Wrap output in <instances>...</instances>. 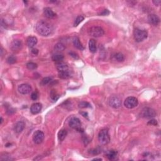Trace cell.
Wrapping results in <instances>:
<instances>
[{
  "label": "cell",
  "instance_id": "41",
  "mask_svg": "<svg viewBox=\"0 0 161 161\" xmlns=\"http://www.w3.org/2000/svg\"><path fill=\"white\" fill-rule=\"evenodd\" d=\"M80 113L81 114V115H83L84 117H86V118L88 117V114L86 112H80Z\"/></svg>",
  "mask_w": 161,
  "mask_h": 161
},
{
  "label": "cell",
  "instance_id": "33",
  "mask_svg": "<svg viewBox=\"0 0 161 161\" xmlns=\"http://www.w3.org/2000/svg\"><path fill=\"white\" fill-rule=\"evenodd\" d=\"M0 160L2 161H10L13 160V159H12V157L9 155H4L1 156V158H0Z\"/></svg>",
  "mask_w": 161,
  "mask_h": 161
},
{
  "label": "cell",
  "instance_id": "19",
  "mask_svg": "<svg viewBox=\"0 0 161 161\" xmlns=\"http://www.w3.org/2000/svg\"><path fill=\"white\" fill-rule=\"evenodd\" d=\"M72 42H73V44L75 47L77 48V49L79 50H80V51H83L84 49L83 46L82 45V43H80L79 38L78 37H74L73 38Z\"/></svg>",
  "mask_w": 161,
  "mask_h": 161
},
{
  "label": "cell",
  "instance_id": "37",
  "mask_svg": "<svg viewBox=\"0 0 161 161\" xmlns=\"http://www.w3.org/2000/svg\"><path fill=\"white\" fill-rule=\"evenodd\" d=\"M69 55H70L71 57H73L74 59H79L78 55L76 53L73 52H69Z\"/></svg>",
  "mask_w": 161,
  "mask_h": 161
},
{
  "label": "cell",
  "instance_id": "18",
  "mask_svg": "<svg viewBox=\"0 0 161 161\" xmlns=\"http://www.w3.org/2000/svg\"><path fill=\"white\" fill-rule=\"evenodd\" d=\"M56 69H57L58 72H62L69 70V67L67 64L64 63V62H59L56 64Z\"/></svg>",
  "mask_w": 161,
  "mask_h": 161
},
{
  "label": "cell",
  "instance_id": "21",
  "mask_svg": "<svg viewBox=\"0 0 161 161\" xmlns=\"http://www.w3.org/2000/svg\"><path fill=\"white\" fill-rule=\"evenodd\" d=\"M67 135V132L66 130H64V129H62V130H61L60 131L58 132V139H59V141L62 142L63 141L64 139H65V138L66 137Z\"/></svg>",
  "mask_w": 161,
  "mask_h": 161
},
{
  "label": "cell",
  "instance_id": "16",
  "mask_svg": "<svg viewBox=\"0 0 161 161\" xmlns=\"http://www.w3.org/2000/svg\"><path fill=\"white\" fill-rule=\"evenodd\" d=\"M37 38L35 37H29L27 40V44L28 47L33 48L37 44Z\"/></svg>",
  "mask_w": 161,
  "mask_h": 161
},
{
  "label": "cell",
  "instance_id": "5",
  "mask_svg": "<svg viewBox=\"0 0 161 161\" xmlns=\"http://www.w3.org/2000/svg\"><path fill=\"white\" fill-rule=\"evenodd\" d=\"M69 125L79 132H84V130L81 127V122L77 117H72L69 121Z\"/></svg>",
  "mask_w": 161,
  "mask_h": 161
},
{
  "label": "cell",
  "instance_id": "26",
  "mask_svg": "<svg viewBox=\"0 0 161 161\" xmlns=\"http://www.w3.org/2000/svg\"><path fill=\"white\" fill-rule=\"evenodd\" d=\"M78 107L79 108H91V104L86 101H81L78 104Z\"/></svg>",
  "mask_w": 161,
  "mask_h": 161
},
{
  "label": "cell",
  "instance_id": "29",
  "mask_svg": "<svg viewBox=\"0 0 161 161\" xmlns=\"http://www.w3.org/2000/svg\"><path fill=\"white\" fill-rule=\"evenodd\" d=\"M51 99L55 102V101H56L58 99H59V95L57 93L54 91V90H52L51 93Z\"/></svg>",
  "mask_w": 161,
  "mask_h": 161
},
{
  "label": "cell",
  "instance_id": "11",
  "mask_svg": "<svg viewBox=\"0 0 161 161\" xmlns=\"http://www.w3.org/2000/svg\"><path fill=\"white\" fill-rule=\"evenodd\" d=\"M22 46H23V43H22V40L16 39L13 40L12 42L11 43L10 48L13 52H18L22 49Z\"/></svg>",
  "mask_w": 161,
  "mask_h": 161
},
{
  "label": "cell",
  "instance_id": "35",
  "mask_svg": "<svg viewBox=\"0 0 161 161\" xmlns=\"http://www.w3.org/2000/svg\"><path fill=\"white\" fill-rule=\"evenodd\" d=\"M38 93L37 92H33L32 93L31 98L32 100H33V101L37 100V99H38Z\"/></svg>",
  "mask_w": 161,
  "mask_h": 161
},
{
  "label": "cell",
  "instance_id": "20",
  "mask_svg": "<svg viewBox=\"0 0 161 161\" xmlns=\"http://www.w3.org/2000/svg\"><path fill=\"white\" fill-rule=\"evenodd\" d=\"M89 49L91 53L96 52L97 51V47H96V41L94 39H90L89 42Z\"/></svg>",
  "mask_w": 161,
  "mask_h": 161
},
{
  "label": "cell",
  "instance_id": "43",
  "mask_svg": "<svg viewBox=\"0 0 161 161\" xmlns=\"http://www.w3.org/2000/svg\"><path fill=\"white\" fill-rule=\"evenodd\" d=\"M3 118H2V117H1V122H0V123H1V124H2V123H3Z\"/></svg>",
  "mask_w": 161,
  "mask_h": 161
},
{
  "label": "cell",
  "instance_id": "17",
  "mask_svg": "<svg viewBox=\"0 0 161 161\" xmlns=\"http://www.w3.org/2000/svg\"><path fill=\"white\" fill-rule=\"evenodd\" d=\"M118 152L115 150H108L107 153V158L110 160H116L118 157Z\"/></svg>",
  "mask_w": 161,
  "mask_h": 161
},
{
  "label": "cell",
  "instance_id": "6",
  "mask_svg": "<svg viewBox=\"0 0 161 161\" xmlns=\"http://www.w3.org/2000/svg\"><path fill=\"white\" fill-rule=\"evenodd\" d=\"M138 104V101L137 98L133 96H129L124 101V105L125 107L128 109L134 108L136 107H137Z\"/></svg>",
  "mask_w": 161,
  "mask_h": 161
},
{
  "label": "cell",
  "instance_id": "10",
  "mask_svg": "<svg viewBox=\"0 0 161 161\" xmlns=\"http://www.w3.org/2000/svg\"><path fill=\"white\" fill-rule=\"evenodd\" d=\"M32 87L28 84H22L18 88V91L22 94H28L32 91Z\"/></svg>",
  "mask_w": 161,
  "mask_h": 161
},
{
  "label": "cell",
  "instance_id": "42",
  "mask_svg": "<svg viewBox=\"0 0 161 161\" xmlns=\"http://www.w3.org/2000/svg\"><path fill=\"white\" fill-rule=\"evenodd\" d=\"M93 160H102V159L101 158H95L93 159Z\"/></svg>",
  "mask_w": 161,
  "mask_h": 161
},
{
  "label": "cell",
  "instance_id": "3",
  "mask_svg": "<svg viewBox=\"0 0 161 161\" xmlns=\"http://www.w3.org/2000/svg\"><path fill=\"white\" fill-rule=\"evenodd\" d=\"M98 140L101 145H107L110 141V137L107 129H103L98 134Z\"/></svg>",
  "mask_w": 161,
  "mask_h": 161
},
{
  "label": "cell",
  "instance_id": "23",
  "mask_svg": "<svg viewBox=\"0 0 161 161\" xmlns=\"http://www.w3.org/2000/svg\"><path fill=\"white\" fill-rule=\"evenodd\" d=\"M64 59V56L62 54H54L52 56V60L54 62H61L62 61H63V59Z\"/></svg>",
  "mask_w": 161,
  "mask_h": 161
},
{
  "label": "cell",
  "instance_id": "28",
  "mask_svg": "<svg viewBox=\"0 0 161 161\" xmlns=\"http://www.w3.org/2000/svg\"><path fill=\"white\" fill-rule=\"evenodd\" d=\"M84 20V18L83 16H78V17L76 18V20L74 21V27H78L79 24L81 23Z\"/></svg>",
  "mask_w": 161,
  "mask_h": 161
},
{
  "label": "cell",
  "instance_id": "14",
  "mask_svg": "<svg viewBox=\"0 0 161 161\" xmlns=\"http://www.w3.org/2000/svg\"><path fill=\"white\" fill-rule=\"evenodd\" d=\"M25 127V123L23 121H19L14 125V131L16 133H20L24 130Z\"/></svg>",
  "mask_w": 161,
  "mask_h": 161
},
{
  "label": "cell",
  "instance_id": "7",
  "mask_svg": "<svg viewBox=\"0 0 161 161\" xmlns=\"http://www.w3.org/2000/svg\"><path fill=\"white\" fill-rule=\"evenodd\" d=\"M109 105L113 108H119L122 106V100L118 96H112L109 98Z\"/></svg>",
  "mask_w": 161,
  "mask_h": 161
},
{
  "label": "cell",
  "instance_id": "40",
  "mask_svg": "<svg viewBox=\"0 0 161 161\" xmlns=\"http://www.w3.org/2000/svg\"><path fill=\"white\" fill-rule=\"evenodd\" d=\"M32 53L34 55H37L38 53V51L37 49H33L32 50Z\"/></svg>",
  "mask_w": 161,
  "mask_h": 161
},
{
  "label": "cell",
  "instance_id": "12",
  "mask_svg": "<svg viewBox=\"0 0 161 161\" xmlns=\"http://www.w3.org/2000/svg\"><path fill=\"white\" fill-rule=\"evenodd\" d=\"M148 20L149 23L154 26H157L160 22V19L158 16L155 14H150L148 16Z\"/></svg>",
  "mask_w": 161,
  "mask_h": 161
},
{
  "label": "cell",
  "instance_id": "15",
  "mask_svg": "<svg viewBox=\"0 0 161 161\" xmlns=\"http://www.w3.org/2000/svg\"><path fill=\"white\" fill-rule=\"evenodd\" d=\"M43 13H44V15L46 16V17L47 18H53L56 16V14L53 12V10L51 8L47 7L45 8L44 9H43Z\"/></svg>",
  "mask_w": 161,
  "mask_h": 161
},
{
  "label": "cell",
  "instance_id": "24",
  "mask_svg": "<svg viewBox=\"0 0 161 161\" xmlns=\"http://www.w3.org/2000/svg\"><path fill=\"white\" fill-rule=\"evenodd\" d=\"M52 81V78L51 77H46V78H44L42 79V80H41L40 82V85L42 86H46V85L49 84Z\"/></svg>",
  "mask_w": 161,
  "mask_h": 161
},
{
  "label": "cell",
  "instance_id": "39",
  "mask_svg": "<svg viewBox=\"0 0 161 161\" xmlns=\"http://www.w3.org/2000/svg\"><path fill=\"white\" fill-rule=\"evenodd\" d=\"M6 112H7L8 114H9V115H11V114L15 112V111H14V109H13V108H9V109H7V111H6Z\"/></svg>",
  "mask_w": 161,
  "mask_h": 161
},
{
  "label": "cell",
  "instance_id": "31",
  "mask_svg": "<svg viewBox=\"0 0 161 161\" xmlns=\"http://www.w3.org/2000/svg\"><path fill=\"white\" fill-rule=\"evenodd\" d=\"M7 61L8 63L9 64H13L17 62V59H16V57H14V56H10L8 57L7 61Z\"/></svg>",
  "mask_w": 161,
  "mask_h": 161
},
{
  "label": "cell",
  "instance_id": "22",
  "mask_svg": "<svg viewBox=\"0 0 161 161\" xmlns=\"http://www.w3.org/2000/svg\"><path fill=\"white\" fill-rule=\"evenodd\" d=\"M71 73L69 70L65 71L59 72V77L61 79H68L71 77Z\"/></svg>",
  "mask_w": 161,
  "mask_h": 161
},
{
  "label": "cell",
  "instance_id": "2",
  "mask_svg": "<svg viewBox=\"0 0 161 161\" xmlns=\"http://www.w3.org/2000/svg\"><path fill=\"white\" fill-rule=\"evenodd\" d=\"M134 38L137 42H141L147 38L148 33L145 30L140 28H135L133 32Z\"/></svg>",
  "mask_w": 161,
  "mask_h": 161
},
{
  "label": "cell",
  "instance_id": "30",
  "mask_svg": "<svg viewBox=\"0 0 161 161\" xmlns=\"http://www.w3.org/2000/svg\"><path fill=\"white\" fill-rule=\"evenodd\" d=\"M27 67L29 70H35L37 68V64L34 62H28L27 64Z\"/></svg>",
  "mask_w": 161,
  "mask_h": 161
},
{
  "label": "cell",
  "instance_id": "25",
  "mask_svg": "<svg viewBox=\"0 0 161 161\" xmlns=\"http://www.w3.org/2000/svg\"><path fill=\"white\" fill-rule=\"evenodd\" d=\"M54 49L56 51H58V52H61V51H63L65 50L66 47L63 44V43L59 42V43H57V44L55 46Z\"/></svg>",
  "mask_w": 161,
  "mask_h": 161
},
{
  "label": "cell",
  "instance_id": "36",
  "mask_svg": "<svg viewBox=\"0 0 161 161\" xmlns=\"http://www.w3.org/2000/svg\"><path fill=\"white\" fill-rule=\"evenodd\" d=\"M109 14V12L108 9H104L100 13H99V15H102V16H106V15H108Z\"/></svg>",
  "mask_w": 161,
  "mask_h": 161
},
{
  "label": "cell",
  "instance_id": "8",
  "mask_svg": "<svg viewBox=\"0 0 161 161\" xmlns=\"http://www.w3.org/2000/svg\"><path fill=\"white\" fill-rule=\"evenodd\" d=\"M157 113L154 109L151 108H145L141 112V117L145 118H152L155 117Z\"/></svg>",
  "mask_w": 161,
  "mask_h": 161
},
{
  "label": "cell",
  "instance_id": "13",
  "mask_svg": "<svg viewBox=\"0 0 161 161\" xmlns=\"http://www.w3.org/2000/svg\"><path fill=\"white\" fill-rule=\"evenodd\" d=\"M42 106L40 103H35L32 104L30 107V112L33 115H36V114L39 113L40 111L42 110Z\"/></svg>",
  "mask_w": 161,
  "mask_h": 161
},
{
  "label": "cell",
  "instance_id": "38",
  "mask_svg": "<svg viewBox=\"0 0 161 161\" xmlns=\"http://www.w3.org/2000/svg\"><path fill=\"white\" fill-rule=\"evenodd\" d=\"M152 2L155 6H159L161 3V1L160 0H154Z\"/></svg>",
  "mask_w": 161,
  "mask_h": 161
},
{
  "label": "cell",
  "instance_id": "32",
  "mask_svg": "<svg viewBox=\"0 0 161 161\" xmlns=\"http://www.w3.org/2000/svg\"><path fill=\"white\" fill-rule=\"evenodd\" d=\"M101 152V149H99V147H97V148H96V149H93L90 150V153L93 154V155H98L99 154H100Z\"/></svg>",
  "mask_w": 161,
  "mask_h": 161
},
{
  "label": "cell",
  "instance_id": "1",
  "mask_svg": "<svg viewBox=\"0 0 161 161\" xmlns=\"http://www.w3.org/2000/svg\"><path fill=\"white\" fill-rule=\"evenodd\" d=\"M36 30L39 35L47 37L51 34L53 28L51 24L48 22L46 20H40L37 23Z\"/></svg>",
  "mask_w": 161,
  "mask_h": 161
},
{
  "label": "cell",
  "instance_id": "34",
  "mask_svg": "<svg viewBox=\"0 0 161 161\" xmlns=\"http://www.w3.org/2000/svg\"><path fill=\"white\" fill-rule=\"evenodd\" d=\"M148 125H154V126H157L158 125V123H157V120H155V119H151L150 120H149L148 122Z\"/></svg>",
  "mask_w": 161,
  "mask_h": 161
},
{
  "label": "cell",
  "instance_id": "9",
  "mask_svg": "<svg viewBox=\"0 0 161 161\" xmlns=\"http://www.w3.org/2000/svg\"><path fill=\"white\" fill-rule=\"evenodd\" d=\"M44 133L40 130H37L33 133V140L36 144H40L44 139Z\"/></svg>",
  "mask_w": 161,
  "mask_h": 161
},
{
  "label": "cell",
  "instance_id": "27",
  "mask_svg": "<svg viewBox=\"0 0 161 161\" xmlns=\"http://www.w3.org/2000/svg\"><path fill=\"white\" fill-rule=\"evenodd\" d=\"M115 60L118 62H123L125 60V57L122 53H117L115 55Z\"/></svg>",
  "mask_w": 161,
  "mask_h": 161
},
{
  "label": "cell",
  "instance_id": "4",
  "mask_svg": "<svg viewBox=\"0 0 161 161\" xmlns=\"http://www.w3.org/2000/svg\"><path fill=\"white\" fill-rule=\"evenodd\" d=\"M88 33L90 36H92L95 38H98L104 35V30L101 27L94 26L91 27L88 30Z\"/></svg>",
  "mask_w": 161,
  "mask_h": 161
}]
</instances>
